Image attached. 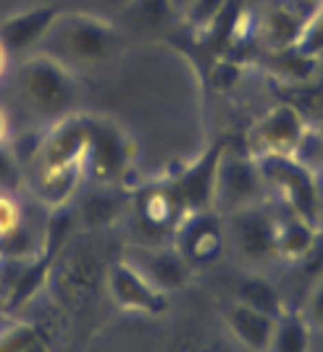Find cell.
I'll use <instances>...</instances> for the list:
<instances>
[{"instance_id":"cell-1","label":"cell","mask_w":323,"mask_h":352,"mask_svg":"<svg viewBox=\"0 0 323 352\" xmlns=\"http://www.w3.org/2000/svg\"><path fill=\"white\" fill-rule=\"evenodd\" d=\"M124 45L121 21L92 11H60L34 53H45L74 74L92 72L116 58Z\"/></svg>"},{"instance_id":"cell-2","label":"cell","mask_w":323,"mask_h":352,"mask_svg":"<svg viewBox=\"0 0 323 352\" xmlns=\"http://www.w3.org/2000/svg\"><path fill=\"white\" fill-rule=\"evenodd\" d=\"M8 82L14 85L16 98L24 105V111L43 126L74 116L82 100L79 74L45 53H30L16 60Z\"/></svg>"},{"instance_id":"cell-3","label":"cell","mask_w":323,"mask_h":352,"mask_svg":"<svg viewBox=\"0 0 323 352\" xmlns=\"http://www.w3.org/2000/svg\"><path fill=\"white\" fill-rule=\"evenodd\" d=\"M263 171L265 187L281 200L284 210L323 229L321 176L294 155H260L255 158Z\"/></svg>"},{"instance_id":"cell-4","label":"cell","mask_w":323,"mask_h":352,"mask_svg":"<svg viewBox=\"0 0 323 352\" xmlns=\"http://www.w3.org/2000/svg\"><path fill=\"white\" fill-rule=\"evenodd\" d=\"M134 229L140 239L134 245H161L171 242L179 223L190 216L177 184L171 179L150 182L132 190V208H129Z\"/></svg>"},{"instance_id":"cell-5","label":"cell","mask_w":323,"mask_h":352,"mask_svg":"<svg viewBox=\"0 0 323 352\" xmlns=\"http://www.w3.org/2000/svg\"><path fill=\"white\" fill-rule=\"evenodd\" d=\"M226 219L229 255L247 271H263L265 265L279 263L276 258V210L260 206L236 210Z\"/></svg>"},{"instance_id":"cell-6","label":"cell","mask_w":323,"mask_h":352,"mask_svg":"<svg viewBox=\"0 0 323 352\" xmlns=\"http://www.w3.org/2000/svg\"><path fill=\"white\" fill-rule=\"evenodd\" d=\"M87 176L95 184L129 187V174L137 163V145L118 124L105 118H87Z\"/></svg>"},{"instance_id":"cell-7","label":"cell","mask_w":323,"mask_h":352,"mask_svg":"<svg viewBox=\"0 0 323 352\" xmlns=\"http://www.w3.org/2000/svg\"><path fill=\"white\" fill-rule=\"evenodd\" d=\"M268 195L263 171L250 153H234L223 150L216 174V195H213V210L221 216H232L236 210L260 206Z\"/></svg>"},{"instance_id":"cell-8","label":"cell","mask_w":323,"mask_h":352,"mask_svg":"<svg viewBox=\"0 0 323 352\" xmlns=\"http://www.w3.org/2000/svg\"><path fill=\"white\" fill-rule=\"evenodd\" d=\"M174 248L192 265L194 274H205L229 255L226 242V219L219 210H197L179 223L174 234Z\"/></svg>"},{"instance_id":"cell-9","label":"cell","mask_w":323,"mask_h":352,"mask_svg":"<svg viewBox=\"0 0 323 352\" xmlns=\"http://www.w3.org/2000/svg\"><path fill=\"white\" fill-rule=\"evenodd\" d=\"M310 121L292 103H276L252 124L250 129V155H297Z\"/></svg>"},{"instance_id":"cell-10","label":"cell","mask_w":323,"mask_h":352,"mask_svg":"<svg viewBox=\"0 0 323 352\" xmlns=\"http://www.w3.org/2000/svg\"><path fill=\"white\" fill-rule=\"evenodd\" d=\"M105 292L118 310L132 313V316L155 318V316L168 313L171 308V294L161 292L155 284H150L126 258H118L116 263L108 268Z\"/></svg>"},{"instance_id":"cell-11","label":"cell","mask_w":323,"mask_h":352,"mask_svg":"<svg viewBox=\"0 0 323 352\" xmlns=\"http://www.w3.org/2000/svg\"><path fill=\"white\" fill-rule=\"evenodd\" d=\"M315 16L297 0H268L260 11H255V37L268 53H279L302 43Z\"/></svg>"},{"instance_id":"cell-12","label":"cell","mask_w":323,"mask_h":352,"mask_svg":"<svg viewBox=\"0 0 323 352\" xmlns=\"http://www.w3.org/2000/svg\"><path fill=\"white\" fill-rule=\"evenodd\" d=\"M129 263L145 276L150 284H155L161 292L174 294L184 289L197 274L192 265L181 258V252L174 248V242L161 245H132L124 255Z\"/></svg>"},{"instance_id":"cell-13","label":"cell","mask_w":323,"mask_h":352,"mask_svg":"<svg viewBox=\"0 0 323 352\" xmlns=\"http://www.w3.org/2000/svg\"><path fill=\"white\" fill-rule=\"evenodd\" d=\"M60 11L63 8L58 3H47V0L21 6V8H16L0 19V40L16 60L24 58L40 47L47 30L60 16Z\"/></svg>"},{"instance_id":"cell-14","label":"cell","mask_w":323,"mask_h":352,"mask_svg":"<svg viewBox=\"0 0 323 352\" xmlns=\"http://www.w3.org/2000/svg\"><path fill=\"white\" fill-rule=\"evenodd\" d=\"M226 147H229L226 142H216L213 147H208L203 155H197L187 168H181L179 174L171 176V182L177 184L179 195H181V200H184L190 213L213 208L216 174H219L221 155H223Z\"/></svg>"},{"instance_id":"cell-15","label":"cell","mask_w":323,"mask_h":352,"mask_svg":"<svg viewBox=\"0 0 323 352\" xmlns=\"http://www.w3.org/2000/svg\"><path fill=\"white\" fill-rule=\"evenodd\" d=\"M132 208V190H124L116 184H95V190L82 195V200L74 206L76 226L85 232H103L116 226L124 216H129Z\"/></svg>"},{"instance_id":"cell-16","label":"cell","mask_w":323,"mask_h":352,"mask_svg":"<svg viewBox=\"0 0 323 352\" xmlns=\"http://www.w3.org/2000/svg\"><path fill=\"white\" fill-rule=\"evenodd\" d=\"M276 321H279L276 316L247 308L236 300H232V305L223 310V323L229 334L250 352H268L274 331H276Z\"/></svg>"},{"instance_id":"cell-17","label":"cell","mask_w":323,"mask_h":352,"mask_svg":"<svg viewBox=\"0 0 323 352\" xmlns=\"http://www.w3.org/2000/svg\"><path fill=\"white\" fill-rule=\"evenodd\" d=\"M321 239V226L294 216L289 210L276 213V258L279 263H300L310 258Z\"/></svg>"},{"instance_id":"cell-18","label":"cell","mask_w":323,"mask_h":352,"mask_svg":"<svg viewBox=\"0 0 323 352\" xmlns=\"http://www.w3.org/2000/svg\"><path fill=\"white\" fill-rule=\"evenodd\" d=\"M121 21L145 34L166 32L181 24V16L171 0H126L121 6Z\"/></svg>"},{"instance_id":"cell-19","label":"cell","mask_w":323,"mask_h":352,"mask_svg":"<svg viewBox=\"0 0 323 352\" xmlns=\"http://www.w3.org/2000/svg\"><path fill=\"white\" fill-rule=\"evenodd\" d=\"M271 56V63H268V72L274 74L279 82L289 85V87H302V85H310L315 82L318 76V56L315 53H308L305 47L294 45V47H287V50H279V53H268Z\"/></svg>"},{"instance_id":"cell-20","label":"cell","mask_w":323,"mask_h":352,"mask_svg":"<svg viewBox=\"0 0 323 352\" xmlns=\"http://www.w3.org/2000/svg\"><path fill=\"white\" fill-rule=\"evenodd\" d=\"M234 300L242 302V305H247V308H255L260 310V313H268V316H276V318L287 310L284 300H281V292L274 287V281L265 279L260 271H250L245 279H239L234 289Z\"/></svg>"},{"instance_id":"cell-21","label":"cell","mask_w":323,"mask_h":352,"mask_svg":"<svg viewBox=\"0 0 323 352\" xmlns=\"http://www.w3.org/2000/svg\"><path fill=\"white\" fill-rule=\"evenodd\" d=\"M313 344V329L302 318L300 310H284L276 321V331L271 339L268 352H310Z\"/></svg>"},{"instance_id":"cell-22","label":"cell","mask_w":323,"mask_h":352,"mask_svg":"<svg viewBox=\"0 0 323 352\" xmlns=\"http://www.w3.org/2000/svg\"><path fill=\"white\" fill-rule=\"evenodd\" d=\"M232 6L234 0H190L187 8L181 11V24L194 37H208L226 19Z\"/></svg>"},{"instance_id":"cell-23","label":"cell","mask_w":323,"mask_h":352,"mask_svg":"<svg viewBox=\"0 0 323 352\" xmlns=\"http://www.w3.org/2000/svg\"><path fill=\"white\" fill-rule=\"evenodd\" d=\"M0 352H56L27 318L0 323Z\"/></svg>"},{"instance_id":"cell-24","label":"cell","mask_w":323,"mask_h":352,"mask_svg":"<svg viewBox=\"0 0 323 352\" xmlns=\"http://www.w3.org/2000/svg\"><path fill=\"white\" fill-rule=\"evenodd\" d=\"M27 223V210L19 200V192H0V242L16 234Z\"/></svg>"},{"instance_id":"cell-25","label":"cell","mask_w":323,"mask_h":352,"mask_svg":"<svg viewBox=\"0 0 323 352\" xmlns=\"http://www.w3.org/2000/svg\"><path fill=\"white\" fill-rule=\"evenodd\" d=\"M24 182H27L24 166L11 153V147L0 150V192H19Z\"/></svg>"},{"instance_id":"cell-26","label":"cell","mask_w":323,"mask_h":352,"mask_svg":"<svg viewBox=\"0 0 323 352\" xmlns=\"http://www.w3.org/2000/svg\"><path fill=\"white\" fill-rule=\"evenodd\" d=\"M300 313L313 331H323V276L310 287L308 300H305Z\"/></svg>"},{"instance_id":"cell-27","label":"cell","mask_w":323,"mask_h":352,"mask_svg":"<svg viewBox=\"0 0 323 352\" xmlns=\"http://www.w3.org/2000/svg\"><path fill=\"white\" fill-rule=\"evenodd\" d=\"M14 121H11V113H8V108L0 103V150H5V147H11L14 142Z\"/></svg>"},{"instance_id":"cell-28","label":"cell","mask_w":323,"mask_h":352,"mask_svg":"<svg viewBox=\"0 0 323 352\" xmlns=\"http://www.w3.org/2000/svg\"><path fill=\"white\" fill-rule=\"evenodd\" d=\"M14 66H16V58L8 53V47H5V45H3V40H0V85L11 79Z\"/></svg>"},{"instance_id":"cell-29","label":"cell","mask_w":323,"mask_h":352,"mask_svg":"<svg viewBox=\"0 0 323 352\" xmlns=\"http://www.w3.org/2000/svg\"><path fill=\"white\" fill-rule=\"evenodd\" d=\"M297 3H300V6H305V8H310L313 14H318V11L323 8V0H297Z\"/></svg>"},{"instance_id":"cell-30","label":"cell","mask_w":323,"mask_h":352,"mask_svg":"<svg viewBox=\"0 0 323 352\" xmlns=\"http://www.w3.org/2000/svg\"><path fill=\"white\" fill-rule=\"evenodd\" d=\"M171 3H174V8L179 11V16H181V11L187 8V3H190V0H171Z\"/></svg>"},{"instance_id":"cell-31","label":"cell","mask_w":323,"mask_h":352,"mask_svg":"<svg viewBox=\"0 0 323 352\" xmlns=\"http://www.w3.org/2000/svg\"><path fill=\"white\" fill-rule=\"evenodd\" d=\"M0 3H14V0H0Z\"/></svg>"}]
</instances>
